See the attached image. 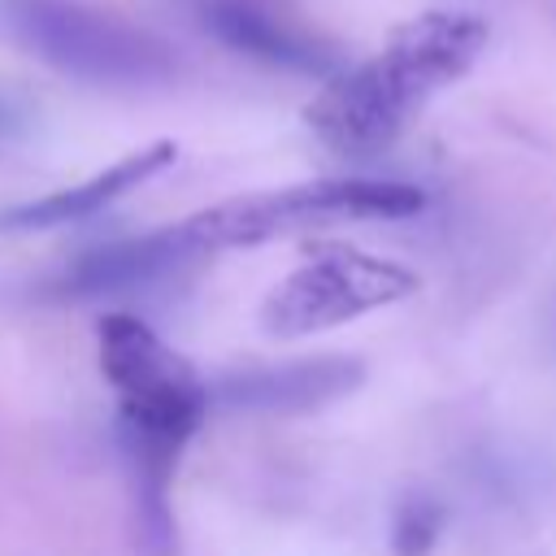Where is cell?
Segmentation results:
<instances>
[{"instance_id": "7", "label": "cell", "mask_w": 556, "mask_h": 556, "mask_svg": "<svg viewBox=\"0 0 556 556\" xmlns=\"http://www.w3.org/2000/svg\"><path fill=\"white\" fill-rule=\"evenodd\" d=\"M195 256H204V248L178 222V226H165V230H152V235H139V239H122V243H109V248H96V252L78 256L65 269V278L56 282V291L70 295V300L139 291V287H152L161 278H174Z\"/></svg>"}, {"instance_id": "10", "label": "cell", "mask_w": 556, "mask_h": 556, "mask_svg": "<svg viewBox=\"0 0 556 556\" xmlns=\"http://www.w3.org/2000/svg\"><path fill=\"white\" fill-rule=\"evenodd\" d=\"M443 530V508L430 500V495H408L400 508H395V521H391V547L395 556H426L434 547Z\"/></svg>"}, {"instance_id": "9", "label": "cell", "mask_w": 556, "mask_h": 556, "mask_svg": "<svg viewBox=\"0 0 556 556\" xmlns=\"http://www.w3.org/2000/svg\"><path fill=\"white\" fill-rule=\"evenodd\" d=\"M208 30L222 43H230V48H239L248 56H261L269 65H282V70L326 74L334 65L330 48H321L317 39H308V35L291 30L287 22H278V17H269V13L252 9V4H239V0L213 4L208 9Z\"/></svg>"}, {"instance_id": "3", "label": "cell", "mask_w": 556, "mask_h": 556, "mask_svg": "<svg viewBox=\"0 0 556 556\" xmlns=\"http://www.w3.org/2000/svg\"><path fill=\"white\" fill-rule=\"evenodd\" d=\"M426 208L421 187L391 182V178H317L300 187L235 195L213 208H200L187 217V235L204 248H256L308 226H334V222H400Z\"/></svg>"}, {"instance_id": "1", "label": "cell", "mask_w": 556, "mask_h": 556, "mask_svg": "<svg viewBox=\"0 0 556 556\" xmlns=\"http://www.w3.org/2000/svg\"><path fill=\"white\" fill-rule=\"evenodd\" d=\"M491 22L473 9H426L400 22L382 48L339 70L304 109L308 130L348 161L382 156L408 122L486 52Z\"/></svg>"}, {"instance_id": "6", "label": "cell", "mask_w": 556, "mask_h": 556, "mask_svg": "<svg viewBox=\"0 0 556 556\" xmlns=\"http://www.w3.org/2000/svg\"><path fill=\"white\" fill-rule=\"evenodd\" d=\"M365 382V365L356 356H308V361H282L265 369L226 374L208 387V400L230 413H313Z\"/></svg>"}, {"instance_id": "8", "label": "cell", "mask_w": 556, "mask_h": 556, "mask_svg": "<svg viewBox=\"0 0 556 556\" xmlns=\"http://www.w3.org/2000/svg\"><path fill=\"white\" fill-rule=\"evenodd\" d=\"M174 156H178V148L169 139H156V143L122 156L117 165L100 169L96 178H87L78 187H65V191H52L43 200H30V204H17V208L0 213V226L4 230H48V226H65V222L91 217L104 204H113L117 195H126L139 182H148L152 174H161L165 165H174Z\"/></svg>"}, {"instance_id": "4", "label": "cell", "mask_w": 556, "mask_h": 556, "mask_svg": "<svg viewBox=\"0 0 556 556\" xmlns=\"http://www.w3.org/2000/svg\"><path fill=\"white\" fill-rule=\"evenodd\" d=\"M417 291V274L343 248V243H321L313 248V256L291 269L261 304V326L278 339H300V334H321L334 330L369 308L395 304L404 295Z\"/></svg>"}, {"instance_id": "12", "label": "cell", "mask_w": 556, "mask_h": 556, "mask_svg": "<svg viewBox=\"0 0 556 556\" xmlns=\"http://www.w3.org/2000/svg\"><path fill=\"white\" fill-rule=\"evenodd\" d=\"M552 334H556V308H552Z\"/></svg>"}, {"instance_id": "2", "label": "cell", "mask_w": 556, "mask_h": 556, "mask_svg": "<svg viewBox=\"0 0 556 556\" xmlns=\"http://www.w3.org/2000/svg\"><path fill=\"white\" fill-rule=\"evenodd\" d=\"M4 30L43 65L91 87H161L178 70L165 39L78 0H4Z\"/></svg>"}, {"instance_id": "11", "label": "cell", "mask_w": 556, "mask_h": 556, "mask_svg": "<svg viewBox=\"0 0 556 556\" xmlns=\"http://www.w3.org/2000/svg\"><path fill=\"white\" fill-rule=\"evenodd\" d=\"M22 126H26V113H22V104H17V100H9V96L0 91V139H13Z\"/></svg>"}, {"instance_id": "5", "label": "cell", "mask_w": 556, "mask_h": 556, "mask_svg": "<svg viewBox=\"0 0 556 556\" xmlns=\"http://www.w3.org/2000/svg\"><path fill=\"white\" fill-rule=\"evenodd\" d=\"M100 369L117 391V426H148L191 439L208 417V382L130 313H109L96 326Z\"/></svg>"}]
</instances>
